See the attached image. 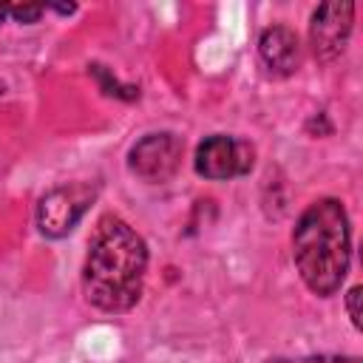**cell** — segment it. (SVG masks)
Wrapping results in <instances>:
<instances>
[{"instance_id":"obj_12","label":"cell","mask_w":363,"mask_h":363,"mask_svg":"<svg viewBox=\"0 0 363 363\" xmlns=\"http://www.w3.org/2000/svg\"><path fill=\"white\" fill-rule=\"evenodd\" d=\"M51 9H54V11H60V14H71V11L77 9V6H74V3H68V6H60V3H54Z\"/></svg>"},{"instance_id":"obj_4","label":"cell","mask_w":363,"mask_h":363,"mask_svg":"<svg viewBox=\"0 0 363 363\" xmlns=\"http://www.w3.org/2000/svg\"><path fill=\"white\" fill-rule=\"evenodd\" d=\"M252 164H255L252 145L227 133H213L196 147V173L213 182L247 176Z\"/></svg>"},{"instance_id":"obj_1","label":"cell","mask_w":363,"mask_h":363,"mask_svg":"<svg viewBox=\"0 0 363 363\" xmlns=\"http://www.w3.org/2000/svg\"><path fill=\"white\" fill-rule=\"evenodd\" d=\"M147 269V244L116 216H102L82 267L85 298L102 312H128L139 295Z\"/></svg>"},{"instance_id":"obj_13","label":"cell","mask_w":363,"mask_h":363,"mask_svg":"<svg viewBox=\"0 0 363 363\" xmlns=\"http://www.w3.org/2000/svg\"><path fill=\"white\" fill-rule=\"evenodd\" d=\"M9 11H11V6H9V3H0V23L9 17Z\"/></svg>"},{"instance_id":"obj_11","label":"cell","mask_w":363,"mask_h":363,"mask_svg":"<svg viewBox=\"0 0 363 363\" xmlns=\"http://www.w3.org/2000/svg\"><path fill=\"white\" fill-rule=\"evenodd\" d=\"M360 286H352L346 292V309H349V318H352V326L360 329Z\"/></svg>"},{"instance_id":"obj_3","label":"cell","mask_w":363,"mask_h":363,"mask_svg":"<svg viewBox=\"0 0 363 363\" xmlns=\"http://www.w3.org/2000/svg\"><path fill=\"white\" fill-rule=\"evenodd\" d=\"M99 196V187L94 182H65L51 187L40 204H37V230L45 238H62L68 235L79 218L85 216V210L94 204V199Z\"/></svg>"},{"instance_id":"obj_8","label":"cell","mask_w":363,"mask_h":363,"mask_svg":"<svg viewBox=\"0 0 363 363\" xmlns=\"http://www.w3.org/2000/svg\"><path fill=\"white\" fill-rule=\"evenodd\" d=\"M91 74L99 79L102 91H105V94H111V96H119V99H133V96L139 94L133 85H119V82H116V79H113V77H111V74H108L102 65H91Z\"/></svg>"},{"instance_id":"obj_6","label":"cell","mask_w":363,"mask_h":363,"mask_svg":"<svg viewBox=\"0 0 363 363\" xmlns=\"http://www.w3.org/2000/svg\"><path fill=\"white\" fill-rule=\"evenodd\" d=\"M182 162V139L176 133H147L128 150V167L133 176L150 184L167 182Z\"/></svg>"},{"instance_id":"obj_10","label":"cell","mask_w":363,"mask_h":363,"mask_svg":"<svg viewBox=\"0 0 363 363\" xmlns=\"http://www.w3.org/2000/svg\"><path fill=\"white\" fill-rule=\"evenodd\" d=\"M269 363H360L357 357H346V354H312V357H298V360H269Z\"/></svg>"},{"instance_id":"obj_5","label":"cell","mask_w":363,"mask_h":363,"mask_svg":"<svg viewBox=\"0 0 363 363\" xmlns=\"http://www.w3.org/2000/svg\"><path fill=\"white\" fill-rule=\"evenodd\" d=\"M352 26H354V3H349V0L320 3L312 11L309 45H312V54L318 57V62H332L346 51Z\"/></svg>"},{"instance_id":"obj_2","label":"cell","mask_w":363,"mask_h":363,"mask_svg":"<svg viewBox=\"0 0 363 363\" xmlns=\"http://www.w3.org/2000/svg\"><path fill=\"white\" fill-rule=\"evenodd\" d=\"M292 258L309 292L329 298L340 289L349 272L352 233L337 199H318L301 213L292 233Z\"/></svg>"},{"instance_id":"obj_7","label":"cell","mask_w":363,"mask_h":363,"mask_svg":"<svg viewBox=\"0 0 363 363\" xmlns=\"http://www.w3.org/2000/svg\"><path fill=\"white\" fill-rule=\"evenodd\" d=\"M258 54L261 62L275 77H292L301 65V43L292 28L286 26H269L258 37Z\"/></svg>"},{"instance_id":"obj_9","label":"cell","mask_w":363,"mask_h":363,"mask_svg":"<svg viewBox=\"0 0 363 363\" xmlns=\"http://www.w3.org/2000/svg\"><path fill=\"white\" fill-rule=\"evenodd\" d=\"M45 11V6H40V3H17V6H11V11H9V17H14L17 23H37L40 20V14Z\"/></svg>"}]
</instances>
